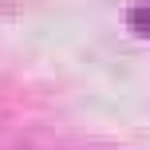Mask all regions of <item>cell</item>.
I'll return each mask as SVG.
<instances>
[{"mask_svg": "<svg viewBox=\"0 0 150 150\" xmlns=\"http://www.w3.org/2000/svg\"><path fill=\"white\" fill-rule=\"evenodd\" d=\"M127 24L138 32V36H150V4H138L127 12Z\"/></svg>", "mask_w": 150, "mask_h": 150, "instance_id": "1", "label": "cell"}]
</instances>
